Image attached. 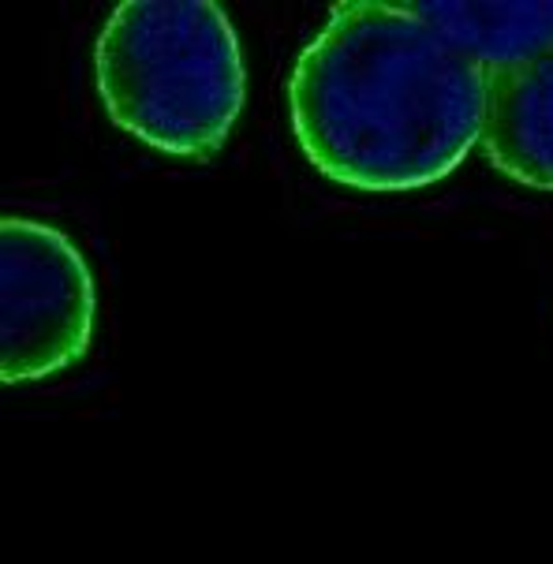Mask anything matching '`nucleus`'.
<instances>
[{
  "label": "nucleus",
  "mask_w": 553,
  "mask_h": 564,
  "mask_svg": "<svg viewBox=\"0 0 553 564\" xmlns=\"http://www.w3.org/2000/svg\"><path fill=\"white\" fill-rule=\"evenodd\" d=\"M289 112L300 150L333 184L419 191L482 142L486 72L412 4L345 0L295 56Z\"/></svg>",
  "instance_id": "obj_1"
},
{
  "label": "nucleus",
  "mask_w": 553,
  "mask_h": 564,
  "mask_svg": "<svg viewBox=\"0 0 553 564\" xmlns=\"http://www.w3.org/2000/svg\"><path fill=\"white\" fill-rule=\"evenodd\" d=\"M98 94L120 131L169 158L209 161L247 98L236 26L214 0H128L94 50Z\"/></svg>",
  "instance_id": "obj_2"
},
{
  "label": "nucleus",
  "mask_w": 553,
  "mask_h": 564,
  "mask_svg": "<svg viewBox=\"0 0 553 564\" xmlns=\"http://www.w3.org/2000/svg\"><path fill=\"white\" fill-rule=\"evenodd\" d=\"M4 311L0 378L8 386L68 370L87 356L98 318L94 276L61 228L4 217Z\"/></svg>",
  "instance_id": "obj_3"
},
{
  "label": "nucleus",
  "mask_w": 553,
  "mask_h": 564,
  "mask_svg": "<svg viewBox=\"0 0 553 564\" xmlns=\"http://www.w3.org/2000/svg\"><path fill=\"white\" fill-rule=\"evenodd\" d=\"M482 150L509 180L553 191V50L486 75Z\"/></svg>",
  "instance_id": "obj_4"
},
{
  "label": "nucleus",
  "mask_w": 553,
  "mask_h": 564,
  "mask_svg": "<svg viewBox=\"0 0 553 564\" xmlns=\"http://www.w3.org/2000/svg\"><path fill=\"white\" fill-rule=\"evenodd\" d=\"M456 53L486 75L520 68L553 50V0L550 4H456L431 0L412 4Z\"/></svg>",
  "instance_id": "obj_5"
}]
</instances>
